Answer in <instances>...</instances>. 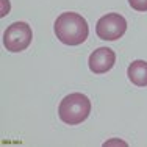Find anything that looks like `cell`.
<instances>
[{
    "label": "cell",
    "instance_id": "6da1fadb",
    "mask_svg": "<svg viewBox=\"0 0 147 147\" xmlns=\"http://www.w3.org/2000/svg\"><path fill=\"white\" fill-rule=\"evenodd\" d=\"M55 34L63 44L78 45L88 39L89 27L86 19L77 13H63L57 17L53 25Z\"/></svg>",
    "mask_w": 147,
    "mask_h": 147
},
{
    "label": "cell",
    "instance_id": "7a4b0ae2",
    "mask_svg": "<svg viewBox=\"0 0 147 147\" xmlns=\"http://www.w3.org/2000/svg\"><path fill=\"white\" fill-rule=\"evenodd\" d=\"M91 113V100L85 94L74 92L66 96L58 107V116L67 125H78Z\"/></svg>",
    "mask_w": 147,
    "mask_h": 147
},
{
    "label": "cell",
    "instance_id": "3957f363",
    "mask_svg": "<svg viewBox=\"0 0 147 147\" xmlns=\"http://www.w3.org/2000/svg\"><path fill=\"white\" fill-rule=\"evenodd\" d=\"M31 39H33L31 27L25 22L11 24L3 33V45L6 50L13 53L24 52L31 44Z\"/></svg>",
    "mask_w": 147,
    "mask_h": 147
},
{
    "label": "cell",
    "instance_id": "277c9868",
    "mask_svg": "<svg viewBox=\"0 0 147 147\" xmlns=\"http://www.w3.org/2000/svg\"><path fill=\"white\" fill-rule=\"evenodd\" d=\"M125 30H127V20L117 13H110L100 17L96 25L97 36L103 41H116L125 33Z\"/></svg>",
    "mask_w": 147,
    "mask_h": 147
},
{
    "label": "cell",
    "instance_id": "5b68a950",
    "mask_svg": "<svg viewBox=\"0 0 147 147\" xmlns=\"http://www.w3.org/2000/svg\"><path fill=\"white\" fill-rule=\"evenodd\" d=\"M116 63V53L108 47H100L89 55L88 64L94 74H105L108 72Z\"/></svg>",
    "mask_w": 147,
    "mask_h": 147
},
{
    "label": "cell",
    "instance_id": "8992f818",
    "mask_svg": "<svg viewBox=\"0 0 147 147\" xmlns=\"http://www.w3.org/2000/svg\"><path fill=\"white\" fill-rule=\"evenodd\" d=\"M128 80L136 86H147V63L142 59L133 61L127 69Z\"/></svg>",
    "mask_w": 147,
    "mask_h": 147
},
{
    "label": "cell",
    "instance_id": "52a82bcc",
    "mask_svg": "<svg viewBox=\"0 0 147 147\" xmlns=\"http://www.w3.org/2000/svg\"><path fill=\"white\" fill-rule=\"evenodd\" d=\"M128 3L136 11H147V0H128Z\"/></svg>",
    "mask_w": 147,
    "mask_h": 147
}]
</instances>
